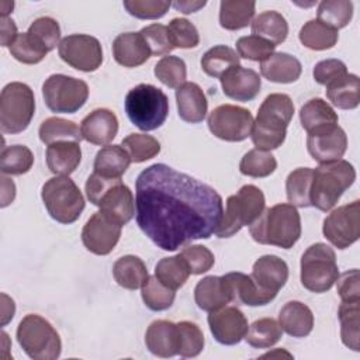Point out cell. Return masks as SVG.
<instances>
[{"label": "cell", "instance_id": "6da1fadb", "mask_svg": "<svg viewBox=\"0 0 360 360\" xmlns=\"http://www.w3.org/2000/svg\"><path fill=\"white\" fill-rule=\"evenodd\" d=\"M136 222L160 249L177 250L217 232L222 197L211 186L165 165L142 170L135 183Z\"/></svg>", "mask_w": 360, "mask_h": 360}, {"label": "cell", "instance_id": "7a4b0ae2", "mask_svg": "<svg viewBox=\"0 0 360 360\" xmlns=\"http://www.w3.org/2000/svg\"><path fill=\"white\" fill-rule=\"evenodd\" d=\"M294 115V104L284 93L269 94L257 110L250 138L256 149L273 150L283 145L287 127Z\"/></svg>", "mask_w": 360, "mask_h": 360}, {"label": "cell", "instance_id": "3957f363", "mask_svg": "<svg viewBox=\"0 0 360 360\" xmlns=\"http://www.w3.org/2000/svg\"><path fill=\"white\" fill-rule=\"evenodd\" d=\"M249 232L260 245L290 249L301 236L300 212L294 205L284 202L264 208L260 217L249 225Z\"/></svg>", "mask_w": 360, "mask_h": 360}, {"label": "cell", "instance_id": "277c9868", "mask_svg": "<svg viewBox=\"0 0 360 360\" xmlns=\"http://www.w3.org/2000/svg\"><path fill=\"white\" fill-rule=\"evenodd\" d=\"M354 180L356 170L347 160L339 159L319 165L312 174L311 205L325 212L332 210Z\"/></svg>", "mask_w": 360, "mask_h": 360}, {"label": "cell", "instance_id": "5b68a950", "mask_svg": "<svg viewBox=\"0 0 360 360\" xmlns=\"http://www.w3.org/2000/svg\"><path fill=\"white\" fill-rule=\"evenodd\" d=\"M124 107L129 121L141 131L158 129L169 114L167 96L159 87L146 83H141L127 93Z\"/></svg>", "mask_w": 360, "mask_h": 360}, {"label": "cell", "instance_id": "8992f818", "mask_svg": "<svg viewBox=\"0 0 360 360\" xmlns=\"http://www.w3.org/2000/svg\"><path fill=\"white\" fill-rule=\"evenodd\" d=\"M17 342L34 360H55L62 352L59 333L49 321L37 314H28L20 321Z\"/></svg>", "mask_w": 360, "mask_h": 360}, {"label": "cell", "instance_id": "52a82bcc", "mask_svg": "<svg viewBox=\"0 0 360 360\" xmlns=\"http://www.w3.org/2000/svg\"><path fill=\"white\" fill-rule=\"evenodd\" d=\"M41 198L51 218L59 224H73L84 210L83 194L69 176H55L46 180Z\"/></svg>", "mask_w": 360, "mask_h": 360}, {"label": "cell", "instance_id": "ba28073f", "mask_svg": "<svg viewBox=\"0 0 360 360\" xmlns=\"http://www.w3.org/2000/svg\"><path fill=\"white\" fill-rule=\"evenodd\" d=\"M264 205V194L259 187L253 184L242 186L236 194L228 197L226 210L215 235L229 238L243 226L252 225L263 212Z\"/></svg>", "mask_w": 360, "mask_h": 360}, {"label": "cell", "instance_id": "9c48e42d", "mask_svg": "<svg viewBox=\"0 0 360 360\" xmlns=\"http://www.w3.org/2000/svg\"><path fill=\"white\" fill-rule=\"evenodd\" d=\"M301 284L311 292L329 291L339 277L335 250L326 243L311 245L301 256Z\"/></svg>", "mask_w": 360, "mask_h": 360}, {"label": "cell", "instance_id": "30bf717a", "mask_svg": "<svg viewBox=\"0 0 360 360\" xmlns=\"http://www.w3.org/2000/svg\"><path fill=\"white\" fill-rule=\"evenodd\" d=\"M35 112L31 87L21 82L6 84L0 94V128L4 134H18L28 128Z\"/></svg>", "mask_w": 360, "mask_h": 360}, {"label": "cell", "instance_id": "8fae6325", "mask_svg": "<svg viewBox=\"0 0 360 360\" xmlns=\"http://www.w3.org/2000/svg\"><path fill=\"white\" fill-rule=\"evenodd\" d=\"M42 97L51 111L73 114L86 104L89 86L82 79L56 73L44 82Z\"/></svg>", "mask_w": 360, "mask_h": 360}, {"label": "cell", "instance_id": "7c38bea8", "mask_svg": "<svg viewBox=\"0 0 360 360\" xmlns=\"http://www.w3.org/2000/svg\"><path fill=\"white\" fill-rule=\"evenodd\" d=\"M253 121L249 110L233 104H222L210 112L207 124L217 138L226 142H240L250 136Z\"/></svg>", "mask_w": 360, "mask_h": 360}, {"label": "cell", "instance_id": "4fadbf2b", "mask_svg": "<svg viewBox=\"0 0 360 360\" xmlns=\"http://www.w3.org/2000/svg\"><path fill=\"white\" fill-rule=\"evenodd\" d=\"M322 233L338 249H346L357 242L360 236V201L354 200L335 208L323 219Z\"/></svg>", "mask_w": 360, "mask_h": 360}, {"label": "cell", "instance_id": "5bb4252c", "mask_svg": "<svg viewBox=\"0 0 360 360\" xmlns=\"http://www.w3.org/2000/svg\"><path fill=\"white\" fill-rule=\"evenodd\" d=\"M60 59L80 72H94L103 63V49L97 38L87 34H72L60 39Z\"/></svg>", "mask_w": 360, "mask_h": 360}, {"label": "cell", "instance_id": "9a60e30c", "mask_svg": "<svg viewBox=\"0 0 360 360\" xmlns=\"http://www.w3.org/2000/svg\"><path fill=\"white\" fill-rule=\"evenodd\" d=\"M121 228L115 219L103 211L94 212L82 229V242L84 248L98 256L112 252L121 236Z\"/></svg>", "mask_w": 360, "mask_h": 360}, {"label": "cell", "instance_id": "2e32d148", "mask_svg": "<svg viewBox=\"0 0 360 360\" xmlns=\"http://www.w3.org/2000/svg\"><path fill=\"white\" fill-rule=\"evenodd\" d=\"M208 326L214 339L226 346H232L245 339L249 329L245 314L238 307H222L210 312Z\"/></svg>", "mask_w": 360, "mask_h": 360}, {"label": "cell", "instance_id": "e0dca14e", "mask_svg": "<svg viewBox=\"0 0 360 360\" xmlns=\"http://www.w3.org/2000/svg\"><path fill=\"white\" fill-rule=\"evenodd\" d=\"M307 148L312 159L319 165L330 163L342 159L346 153L347 136L339 125H335L332 128L308 134Z\"/></svg>", "mask_w": 360, "mask_h": 360}, {"label": "cell", "instance_id": "ac0fdd59", "mask_svg": "<svg viewBox=\"0 0 360 360\" xmlns=\"http://www.w3.org/2000/svg\"><path fill=\"white\" fill-rule=\"evenodd\" d=\"M219 80L224 94L242 103L253 100L260 93L262 87V79L259 73L240 65L226 70L219 77Z\"/></svg>", "mask_w": 360, "mask_h": 360}, {"label": "cell", "instance_id": "d6986e66", "mask_svg": "<svg viewBox=\"0 0 360 360\" xmlns=\"http://www.w3.org/2000/svg\"><path fill=\"white\" fill-rule=\"evenodd\" d=\"M229 295L231 302H235L236 305H249V307H259L266 305L270 301L276 298L274 294L267 292L262 290L252 276L243 274L240 271H232L222 276Z\"/></svg>", "mask_w": 360, "mask_h": 360}, {"label": "cell", "instance_id": "ffe728a7", "mask_svg": "<svg viewBox=\"0 0 360 360\" xmlns=\"http://www.w3.org/2000/svg\"><path fill=\"white\" fill-rule=\"evenodd\" d=\"M80 132L93 145H108L118 132L117 115L108 108H96L82 120Z\"/></svg>", "mask_w": 360, "mask_h": 360}, {"label": "cell", "instance_id": "44dd1931", "mask_svg": "<svg viewBox=\"0 0 360 360\" xmlns=\"http://www.w3.org/2000/svg\"><path fill=\"white\" fill-rule=\"evenodd\" d=\"M250 276L262 290L277 295L288 280V266L278 256L264 255L253 263Z\"/></svg>", "mask_w": 360, "mask_h": 360}, {"label": "cell", "instance_id": "7402d4cb", "mask_svg": "<svg viewBox=\"0 0 360 360\" xmlns=\"http://www.w3.org/2000/svg\"><path fill=\"white\" fill-rule=\"evenodd\" d=\"M145 345L158 357L167 359L179 354L177 323L166 319L153 321L146 329Z\"/></svg>", "mask_w": 360, "mask_h": 360}, {"label": "cell", "instance_id": "603a6c76", "mask_svg": "<svg viewBox=\"0 0 360 360\" xmlns=\"http://www.w3.org/2000/svg\"><path fill=\"white\" fill-rule=\"evenodd\" d=\"M100 211L115 219L120 225H127L135 215V200L131 188L122 181L115 183L101 197Z\"/></svg>", "mask_w": 360, "mask_h": 360}, {"label": "cell", "instance_id": "cb8c5ba5", "mask_svg": "<svg viewBox=\"0 0 360 360\" xmlns=\"http://www.w3.org/2000/svg\"><path fill=\"white\" fill-rule=\"evenodd\" d=\"M179 117L188 124L201 122L208 110V101L202 89L194 82H186L176 90Z\"/></svg>", "mask_w": 360, "mask_h": 360}, {"label": "cell", "instance_id": "d4e9b609", "mask_svg": "<svg viewBox=\"0 0 360 360\" xmlns=\"http://www.w3.org/2000/svg\"><path fill=\"white\" fill-rule=\"evenodd\" d=\"M112 56L124 68H136L150 58V51L139 32H122L112 42Z\"/></svg>", "mask_w": 360, "mask_h": 360}, {"label": "cell", "instance_id": "484cf974", "mask_svg": "<svg viewBox=\"0 0 360 360\" xmlns=\"http://www.w3.org/2000/svg\"><path fill=\"white\" fill-rule=\"evenodd\" d=\"M82 160L80 142L60 141L48 145L46 148V166L51 173L56 176L72 174Z\"/></svg>", "mask_w": 360, "mask_h": 360}, {"label": "cell", "instance_id": "4316f807", "mask_svg": "<svg viewBox=\"0 0 360 360\" xmlns=\"http://www.w3.org/2000/svg\"><path fill=\"white\" fill-rule=\"evenodd\" d=\"M278 323L287 335L292 338H305L312 332L314 314L300 301H288L278 314Z\"/></svg>", "mask_w": 360, "mask_h": 360}, {"label": "cell", "instance_id": "83f0119b", "mask_svg": "<svg viewBox=\"0 0 360 360\" xmlns=\"http://www.w3.org/2000/svg\"><path fill=\"white\" fill-rule=\"evenodd\" d=\"M302 72L301 62L285 52H276L260 62V73L273 83H294Z\"/></svg>", "mask_w": 360, "mask_h": 360}, {"label": "cell", "instance_id": "f1b7e54d", "mask_svg": "<svg viewBox=\"0 0 360 360\" xmlns=\"http://www.w3.org/2000/svg\"><path fill=\"white\" fill-rule=\"evenodd\" d=\"M194 300L200 309L212 312L231 302L228 287L221 277L207 276L200 280L194 288Z\"/></svg>", "mask_w": 360, "mask_h": 360}, {"label": "cell", "instance_id": "f546056e", "mask_svg": "<svg viewBox=\"0 0 360 360\" xmlns=\"http://www.w3.org/2000/svg\"><path fill=\"white\" fill-rule=\"evenodd\" d=\"M338 114L322 98L308 100L300 110V121L307 134L318 132L338 125Z\"/></svg>", "mask_w": 360, "mask_h": 360}, {"label": "cell", "instance_id": "4dcf8cb0", "mask_svg": "<svg viewBox=\"0 0 360 360\" xmlns=\"http://www.w3.org/2000/svg\"><path fill=\"white\" fill-rule=\"evenodd\" d=\"M131 165V158L122 145H107L101 148L94 159V173L104 177L120 179Z\"/></svg>", "mask_w": 360, "mask_h": 360}, {"label": "cell", "instance_id": "1f68e13d", "mask_svg": "<svg viewBox=\"0 0 360 360\" xmlns=\"http://www.w3.org/2000/svg\"><path fill=\"white\" fill-rule=\"evenodd\" d=\"M112 276L117 284L127 290L141 288L149 277L143 260L134 255L120 257L112 266Z\"/></svg>", "mask_w": 360, "mask_h": 360}, {"label": "cell", "instance_id": "d6a6232c", "mask_svg": "<svg viewBox=\"0 0 360 360\" xmlns=\"http://www.w3.org/2000/svg\"><path fill=\"white\" fill-rule=\"evenodd\" d=\"M252 35H257L273 45H280L288 35V22L278 11L267 10L256 15L250 24Z\"/></svg>", "mask_w": 360, "mask_h": 360}, {"label": "cell", "instance_id": "836d02e7", "mask_svg": "<svg viewBox=\"0 0 360 360\" xmlns=\"http://www.w3.org/2000/svg\"><path fill=\"white\" fill-rule=\"evenodd\" d=\"M325 87L328 100L340 110H353L360 103V79L357 75L347 73Z\"/></svg>", "mask_w": 360, "mask_h": 360}, {"label": "cell", "instance_id": "e575fe53", "mask_svg": "<svg viewBox=\"0 0 360 360\" xmlns=\"http://www.w3.org/2000/svg\"><path fill=\"white\" fill-rule=\"evenodd\" d=\"M255 8V1L224 0L219 4V24L228 31L242 30L252 24Z\"/></svg>", "mask_w": 360, "mask_h": 360}, {"label": "cell", "instance_id": "d590c367", "mask_svg": "<svg viewBox=\"0 0 360 360\" xmlns=\"http://www.w3.org/2000/svg\"><path fill=\"white\" fill-rule=\"evenodd\" d=\"M298 38L308 49L325 51L336 45L339 34L336 30L325 25L319 20H309L301 27Z\"/></svg>", "mask_w": 360, "mask_h": 360}, {"label": "cell", "instance_id": "8d00e7d4", "mask_svg": "<svg viewBox=\"0 0 360 360\" xmlns=\"http://www.w3.org/2000/svg\"><path fill=\"white\" fill-rule=\"evenodd\" d=\"M314 169L298 167L292 170L285 180L287 200L291 205L307 208L311 207V183Z\"/></svg>", "mask_w": 360, "mask_h": 360}, {"label": "cell", "instance_id": "74e56055", "mask_svg": "<svg viewBox=\"0 0 360 360\" xmlns=\"http://www.w3.org/2000/svg\"><path fill=\"white\" fill-rule=\"evenodd\" d=\"M38 135L39 139L46 145L60 141L80 142L83 139L80 128L73 121L60 117H49L42 121L38 129Z\"/></svg>", "mask_w": 360, "mask_h": 360}, {"label": "cell", "instance_id": "f35d334b", "mask_svg": "<svg viewBox=\"0 0 360 360\" xmlns=\"http://www.w3.org/2000/svg\"><path fill=\"white\" fill-rule=\"evenodd\" d=\"M338 318L340 322V338L346 347L359 352L360 301H347L339 305Z\"/></svg>", "mask_w": 360, "mask_h": 360}, {"label": "cell", "instance_id": "ab89813d", "mask_svg": "<svg viewBox=\"0 0 360 360\" xmlns=\"http://www.w3.org/2000/svg\"><path fill=\"white\" fill-rule=\"evenodd\" d=\"M239 59V55L232 48L226 45H215L202 55L200 63L208 76L219 79L226 70L240 65Z\"/></svg>", "mask_w": 360, "mask_h": 360}, {"label": "cell", "instance_id": "60d3db41", "mask_svg": "<svg viewBox=\"0 0 360 360\" xmlns=\"http://www.w3.org/2000/svg\"><path fill=\"white\" fill-rule=\"evenodd\" d=\"M156 278L172 290H179L188 280L190 271L180 255L163 257L155 266Z\"/></svg>", "mask_w": 360, "mask_h": 360}, {"label": "cell", "instance_id": "b9f144b4", "mask_svg": "<svg viewBox=\"0 0 360 360\" xmlns=\"http://www.w3.org/2000/svg\"><path fill=\"white\" fill-rule=\"evenodd\" d=\"M283 336L280 323L273 318H260L255 321L246 335L245 340L255 349H267L274 346Z\"/></svg>", "mask_w": 360, "mask_h": 360}, {"label": "cell", "instance_id": "7bdbcfd3", "mask_svg": "<svg viewBox=\"0 0 360 360\" xmlns=\"http://www.w3.org/2000/svg\"><path fill=\"white\" fill-rule=\"evenodd\" d=\"M34 165V155L30 148L24 145L4 146L0 155V170L3 174L20 176L31 170Z\"/></svg>", "mask_w": 360, "mask_h": 360}, {"label": "cell", "instance_id": "ee69618b", "mask_svg": "<svg viewBox=\"0 0 360 360\" xmlns=\"http://www.w3.org/2000/svg\"><path fill=\"white\" fill-rule=\"evenodd\" d=\"M353 17V3L349 0H323L318 6V18L325 25L340 30L345 28Z\"/></svg>", "mask_w": 360, "mask_h": 360}, {"label": "cell", "instance_id": "f6af8a7d", "mask_svg": "<svg viewBox=\"0 0 360 360\" xmlns=\"http://www.w3.org/2000/svg\"><path fill=\"white\" fill-rule=\"evenodd\" d=\"M277 167L276 158L269 150L252 149L243 155L239 163V172L243 176L262 179L270 176Z\"/></svg>", "mask_w": 360, "mask_h": 360}, {"label": "cell", "instance_id": "bcb514c9", "mask_svg": "<svg viewBox=\"0 0 360 360\" xmlns=\"http://www.w3.org/2000/svg\"><path fill=\"white\" fill-rule=\"evenodd\" d=\"M141 295L143 304L150 311H165L169 309L176 298L174 290L162 284L156 276H149L146 283L141 287Z\"/></svg>", "mask_w": 360, "mask_h": 360}, {"label": "cell", "instance_id": "7dc6e473", "mask_svg": "<svg viewBox=\"0 0 360 360\" xmlns=\"http://www.w3.org/2000/svg\"><path fill=\"white\" fill-rule=\"evenodd\" d=\"M122 148L128 152L131 162H146L160 152V143L156 138L146 134H129L121 142Z\"/></svg>", "mask_w": 360, "mask_h": 360}, {"label": "cell", "instance_id": "c3c4849f", "mask_svg": "<svg viewBox=\"0 0 360 360\" xmlns=\"http://www.w3.org/2000/svg\"><path fill=\"white\" fill-rule=\"evenodd\" d=\"M153 73L165 86L170 89L180 87L183 83H186V77H187V69H186L184 60L173 55L163 56L160 60H158V63L155 65Z\"/></svg>", "mask_w": 360, "mask_h": 360}, {"label": "cell", "instance_id": "681fc988", "mask_svg": "<svg viewBox=\"0 0 360 360\" xmlns=\"http://www.w3.org/2000/svg\"><path fill=\"white\" fill-rule=\"evenodd\" d=\"M28 35L45 48L48 52L53 51L56 45L60 44V27L58 21L52 17H39L28 28Z\"/></svg>", "mask_w": 360, "mask_h": 360}, {"label": "cell", "instance_id": "f907efd6", "mask_svg": "<svg viewBox=\"0 0 360 360\" xmlns=\"http://www.w3.org/2000/svg\"><path fill=\"white\" fill-rule=\"evenodd\" d=\"M179 330V356L195 357L198 356L205 345L202 330L200 326L190 321H181L177 323Z\"/></svg>", "mask_w": 360, "mask_h": 360}, {"label": "cell", "instance_id": "816d5d0a", "mask_svg": "<svg viewBox=\"0 0 360 360\" xmlns=\"http://www.w3.org/2000/svg\"><path fill=\"white\" fill-rule=\"evenodd\" d=\"M11 56L25 65H35L39 63L48 53L45 48L37 44L28 32H21L17 35L14 42L8 46Z\"/></svg>", "mask_w": 360, "mask_h": 360}, {"label": "cell", "instance_id": "f5cc1de1", "mask_svg": "<svg viewBox=\"0 0 360 360\" xmlns=\"http://www.w3.org/2000/svg\"><path fill=\"white\" fill-rule=\"evenodd\" d=\"M236 49L239 58H245L253 62H263L274 53L276 45L257 35H248L240 37L236 41Z\"/></svg>", "mask_w": 360, "mask_h": 360}, {"label": "cell", "instance_id": "db71d44e", "mask_svg": "<svg viewBox=\"0 0 360 360\" xmlns=\"http://www.w3.org/2000/svg\"><path fill=\"white\" fill-rule=\"evenodd\" d=\"M139 34L143 37L150 51V55H155V56L169 55L174 49L169 35V30L163 24L155 22V24L146 25L139 31Z\"/></svg>", "mask_w": 360, "mask_h": 360}, {"label": "cell", "instance_id": "11a10c76", "mask_svg": "<svg viewBox=\"0 0 360 360\" xmlns=\"http://www.w3.org/2000/svg\"><path fill=\"white\" fill-rule=\"evenodd\" d=\"M167 30L174 48L190 49L200 44V35L195 25L186 18H173L169 22Z\"/></svg>", "mask_w": 360, "mask_h": 360}, {"label": "cell", "instance_id": "9f6ffc18", "mask_svg": "<svg viewBox=\"0 0 360 360\" xmlns=\"http://www.w3.org/2000/svg\"><path fill=\"white\" fill-rule=\"evenodd\" d=\"M179 255L187 264L190 274H195V276L208 271L215 263L214 253L202 245L186 246L181 249Z\"/></svg>", "mask_w": 360, "mask_h": 360}, {"label": "cell", "instance_id": "6f0895ef", "mask_svg": "<svg viewBox=\"0 0 360 360\" xmlns=\"http://www.w3.org/2000/svg\"><path fill=\"white\" fill-rule=\"evenodd\" d=\"M172 6L170 1L166 0H125V10L141 20H156L162 18Z\"/></svg>", "mask_w": 360, "mask_h": 360}, {"label": "cell", "instance_id": "680465c9", "mask_svg": "<svg viewBox=\"0 0 360 360\" xmlns=\"http://www.w3.org/2000/svg\"><path fill=\"white\" fill-rule=\"evenodd\" d=\"M347 73L349 72H347L346 65L339 59L321 60L315 65L314 72H312L315 82L322 86H328V84L333 83L335 80L346 76Z\"/></svg>", "mask_w": 360, "mask_h": 360}, {"label": "cell", "instance_id": "91938a15", "mask_svg": "<svg viewBox=\"0 0 360 360\" xmlns=\"http://www.w3.org/2000/svg\"><path fill=\"white\" fill-rule=\"evenodd\" d=\"M338 294L343 302L360 301V287H359V270L352 269L345 271L338 277Z\"/></svg>", "mask_w": 360, "mask_h": 360}, {"label": "cell", "instance_id": "94428289", "mask_svg": "<svg viewBox=\"0 0 360 360\" xmlns=\"http://www.w3.org/2000/svg\"><path fill=\"white\" fill-rule=\"evenodd\" d=\"M0 31H1V46H10L14 39L17 38V25L10 17H1L0 18Z\"/></svg>", "mask_w": 360, "mask_h": 360}, {"label": "cell", "instance_id": "6125c7cd", "mask_svg": "<svg viewBox=\"0 0 360 360\" xmlns=\"http://www.w3.org/2000/svg\"><path fill=\"white\" fill-rule=\"evenodd\" d=\"M1 207H7L15 197V186L13 183V180L7 179V177H1Z\"/></svg>", "mask_w": 360, "mask_h": 360}, {"label": "cell", "instance_id": "be15d7a7", "mask_svg": "<svg viewBox=\"0 0 360 360\" xmlns=\"http://www.w3.org/2000/svg\"><path fill=\"white\" fill-rule=\"evenodd\" d=\"M1 300H3V304H1V326H6L7 322L10 319H13V316H14L15 305H14V301L10 297H7L6 294H1Z\"/></svg>", "mask_w": 360, "mask_h": 360}, {"label": "cell", "instance_id": "e7e4bbea", "mask_svg": "<svg viewBox=\"0 0 360 360\" xmlns=\"http://www.w3.org/2000/svg\"><path fill=\"white\" fill-rule=\"evenodd\" d=\"M207 4V1H194V0H186V1H174L173 7L177 11H181L184 14H191L198 11L200 8H202Z\"/></svg>", "mask_w": 360, "mask_h": 360}]
</instances>
